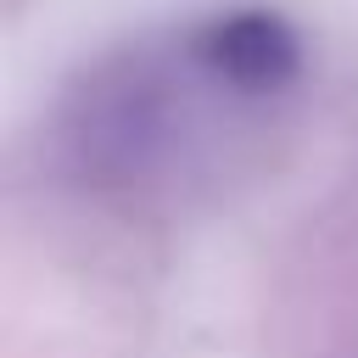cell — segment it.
I'll return each instance as SVG.
<instances>
[{
    "mask_svg": "<svg viewBox=\"0 0 358 358\" xmlns=\"http://www.w3.org/2000/svg\"><path fill=\"white\" fill-rule=\"evenodd\" d=\"M196 62L229 84L235 95H274L285 90L296 73H302V39L296 28L268 11V6H241V11H224L213 17L201 34H196Z\"/></svg>",
    "mask_w": 358,
    "mask_h": 358,
    "instance_id": "obj_1",
    "label": "cell"
}]
</instances>
